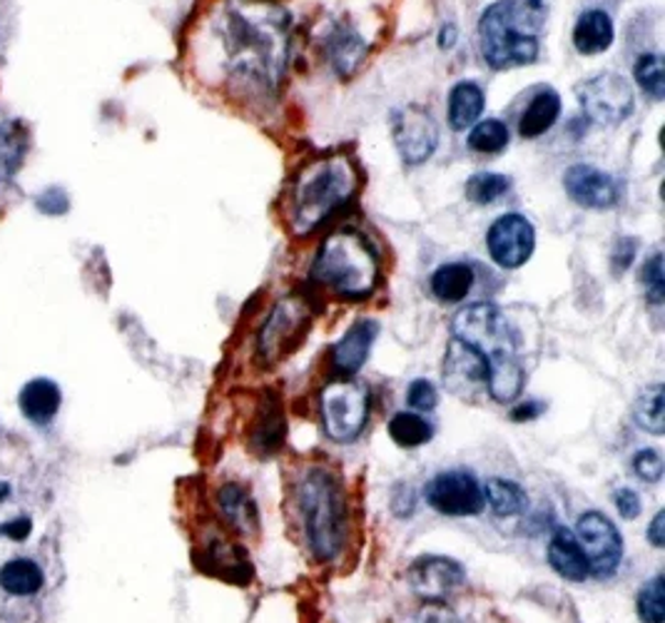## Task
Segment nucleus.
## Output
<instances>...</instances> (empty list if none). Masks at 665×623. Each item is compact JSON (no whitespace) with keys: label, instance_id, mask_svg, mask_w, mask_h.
Listing matches in <instances>:
<instances>
[{"label":"nucleus","instance_id":"1","mask_svg":"<svg viewBox=\"0 0 665 623\" xmlns=\"http://www.w3.org/2000/svg\"><path fill=\"white\" fill-rule=\"evenodd\" d=\"M198 45L220 80L277 90L289 61V15L265 0H222L204 18Z\"/></svg>","mask_w":665,"mask_h":623},{"label":"nucleus","instance_id":"2","mask_svg":"<svg viewBox=\"0 0 665 623\" xmlns=\"http://www.w3.org/2000/svg\"><path fill=\"white\" fill-rule=\"evenodd\" d=\"M452 335L458 342L476 349L489 364L486 392L491 400L499 404L517 400L523 386L519 335L503 312L491 302H476L454 317Z\"/></svg>","mask_w":665,"mask_h":623},{"label":"nucleus","instance_id":"3","mask_svg":"<svg viewBox=\"0 0 665 623\" xmlns=\"http://www.w3.org/2000/svg\"><path fill=\"white\" fill-rule=\"evenodd\" d=\"M359 170L342 153L302 165L289 185L287 220L297 234L314 232L359 190Z\"/></svg>","mask_w":665,"mask_h":623},{"label":"nucleus","instance_id":"4","mask_svg":"<svg viewBox=\"0 0 665 623\" xmlns=\"http://www.w3.org/2000/svg\"><path fill=\"white\" fill-rule=\"evenodd\" d=\"M546 15L543 0H499L486 8L479 21L484 61L494 70L521 68L536 61Z\"/></svg>","mask_w":665,"mask_h":623},{"label":"nucleus","instance_id":"5","mask_svg":"<svg viewBox=\"0 0 665 623\" xmlns=\"http://www.w3.org/2000/svg\"><path fill=\"white\" fill-rule=\"evenodd\" d=\"M297 506L302 512L307 539L320 561H332L344 546L346 496L342 479L332 469L309 467L297 481Z\"/></svg>","mask_w":665,"mask_h":623},{"label":"nucleus","instance_id":"6","mask_svg":"<svg viewBox=\"0 0 665 623\" xmlns=\"http://www.w3.org/2000/svg\"><path fill=\"white\" fill-rule=\"evenodd\" d=\"M312 280L344 299H364L379 282V258L362 232L334 230L317 252Z\"/></svg>","mask_w":665,"mask_h":623},{"label":"nucleus","instance_id":"7","mask_svg":"<svg viewBox=\"0 0 665 623\" xmlns=\"http://www.w3.org/2000/svg\"><path fill=\"white\" fill-rule=\"evenodd\" d=\"M324 431L332 441L350 444L369 419V390L357 380L330 382L320 394Z\"/></svg>","mask_w":665,"mask_h":623},{"label":"nucleus","instance_id":"8","mask_svg":"<svg viewBox=\"0 0 665 623\" xmlns=\"http://www.w3.org/2000/svg\"><path fill=\"white\" fill-rule=\"evenodd\" d=\"M309 323H312V312H309V305L302 297H287L277 302L257 339L259 360L265 364L282 360L285 354L302 342L309 332Z\"/></svg>","mask_w":665,"mask_h":623},{"label":"nucleus","instance_id":"9","mask_svg":"<svg viewBox=\"0 0 665 623\" xmlns=\"http://www.w3.org/2000/svg\"><path fill=\"white\" fill-rule=\"evenodd\" d=\"M584 112L598 125H621L631 118L635 96L631 83L618 73H598L578 88Z\"/></svg>","mask_w":665,"mask_h":623},{"label":"nucleus","instance_id":"10","mask_svg":"<svg viewBox=\"0 0 665 623\" xmlns=\"http://www.w3.org/2000/svg\"><path fill=\"white\" fill-rule=\"evenodd\" d=\"M576 542L588 559V569L596 579H611L623 561V539L611 518L588 512L578 518Z\"/></svg>","mask_w":665,"mask_h":623},{"label":"nucleus","instance_id":"11","mask_svg":"<svg viewBox=\"0 0 665 623\" xmlns=\"http://www.w3.org/2000/svg\"><path fill=\"white\" fill-rule=\"evenodd\" d=\"M426 502L446 516H474L484 512V487L468 471H444L426 484Z\"/></svg>","mask_w":665,"mask_h":623},{"label":"nucleus","instance_id":"12","mask_svg":"<svg viewBox=\"0 0 665 623\" xmlns=\"http://www.w3.org/2000/svg\"><path fill=\"white\" fill-rule=\"evenodd\" d=\"M486 248L499 267L519 270L531 260L533 248H536V232L523 215H501L486 234Z\"/></svg>","mask_w":665,"mask_h":623},{"label":"nucleus","instance_id":"13","mask_svg":"<svg viewBox=\"0 0 665 623\" xmlns=\"http://www.w3.org/2000/svg\"><path fill=\"white\" fill-rule=\"evenodd\" d=\"M395 143L407 165H421L436 153L439 125L432 112L421 106H407L395 112Z\"/></svg>","mask_w":665,"mask_h":623},{"label":"nucleus","instance_id":"14","mask_svg":"<svg viewBox=\"0 0 665 623\" xmlns=\"http://www.w3.org/2000/svg\"><path fill=\"white\" fill-rule=\"evenodd\" d=\"M444 384L446 390L464 402H476L486 392L489 382V364L484 357L458 339H452L444 357Z\"/></svg>","mask_w":665,"mask_h":623},{"label":"nucleus","instance_id":"15","mask_svg":"<svg viewBox=\"0 0 665 623\" xmlns=\"http://www.w3.org/2000/svg\"><path fill=\"white\" fill-rule=\"evenodd\" d=\"M564 187L570 200L588 210H611L621 200V185L606 170L576 163L564 173Z\"/></svg>","mask_w":665,"mask_h":623},{"label":"nucleus","instance_id":"16","mask_svg":"<svg viewBox=\"0 0 665 623\" xmlns=\"http://www.w3.org/2000/svg\"><path fill=\"white\" fill-rule=\"evenodd\" d=\"M466 579V573L462 569V564H456L454 559H444V556H424V559H417L409 569V583L414 593H419L424 601H442L462 587Z\"/></svg>","mask_w":665,"mask_h":623},{"label":"nucleus","instance_id":"17","mask_svg":"<svg viewBox=\"0 0 665 623\" xmlns=\"http://www.w3.org/2000/svg\"><path fill=\"white\" fill-rule=\"evenodd\" d=\"M377 335H379V327L377 323H372V319H362V323L346 329L344 337L332 349V362L336 370L346 376L357 374L362 370V364L367 362Z\"/></svg>","mask_w":665,"mask_h":623},{"label":"nucleus","instance_id":"18","mask_svg":"<svg viewBox=\"0 0 665 623\" xmlns=\"http://www.w3.org/2000/svg\"><path fill=\"white\" fill-rule=\"evenodd\" d=\"M218 506H220V514L224 518V524H230L232 532L252 536L259 528L255 499H252L247 489L237 484V481H230V484H224L220 489Z\"/></svg>","mask_w":665,"mask_h":623},{"label":"nucleus","instance_id":"19","mask_svg":"<svg viewBox=\"0 0 665 623\" xmlns=\"http://www.w3.org/2000/svg\"><path fill=\"white\" fill-rule=\"evenodd\" d=\"M18 404H21L25 419H31L41 427V424H51L55 414L60 412L63 392L53 380L37 376V380H31L23 386L21 394H18Z\"/></svg>","mask_w":665,"mask_h":623},{"label":"nucleus","instance_id":"20","mask_svg":"<svg viewBox=\"0 0 665 623\" xmlns=\"http://www.w3.org/2000/svg\"><path fill=\"white\" fill-rule=\"evenodd\" d=\"M548 561L554 566V571L568 581H586L591 576L586 554L576 542V534L564 526L556 528L554 536H551Z\"/></svg>","mask_w":665,"mask_h":623},{"label":"nucleus","instance_id":"21","mask_svg":"<svg viewBox=\"0 0 665 623\" xmlns=\"http://www.w3.org/2000/svg\"><path fill=\"white\" fill-rule=\"evenodd\" d=\"M616 28L611 15L606 11H586L578 15L576 28H574V45L580 55H598L606 53L613 45Z\"/></svg>","mask_w":665,"mask_h":623},{"label":"nucleus","instance_id":"22","mask_svg":"<svg viewBox=\"0 0 665 623\" xmlns=\"http://www.w3.org/2000/svg\"><path fill=\"white\" fill-rule=\"evenodd\" d=\"M558 116H561V96L556 90L543 88L531 98L527 110H523V116L519 118V135L527 140L541 138L543 132H548L556 125Z\"/></svg>","mask_w":665,"mask_h":623},{"label":"nucleus","instance_id":"23","mask_svg":"<svg viewBox=\"0 0 665 623\" xmlns=\"http://www.w3.org/2000/svg\"><path fill=\"white\" fill-rule=\"evenodd\" d=\"M484 90L474 80L456 83L448 92V125L452 130H466L476 125L484 112Z\"/></svg>","mask_w":665,"mask_h":623},{"label":"nucleus","instance_id":"24","mask_svg":"<svg viewBox=\"0 0 665 623\" xmlns=\"http://www.w3.org/2000/svg\"><path fill=\"white\" fill-rule=\"evenodd\" d=\"M27 143H31V135L21 120L0 122V185L13 181L18 170L23 167Z\"/></svg>","mask_w":665,"mask_h":623},{"label":"nucleus","instance_id":"25","mask_svg":"<svg viewBox=\"0 0 665 623\" xmlns=\"http://www.w3.org/2000/svg\"><path fill=\"white\" fill-rule=\"evenodd\" d=\"M474 287V270L466 262H448L442 264L432 275V292L444 305H456L464 302L468 292Z\"/></svg>","mask_w":665,"mask_h":623},{"label":"nucleus","instance_id":"26","mask_svg":"<svg viewBox=\"0 0 665 623\" xmlns=\"http://www.w3.org/2000/svg\"><path fill=\"white\" fill-rule=\"evenodd\" d=\"M285 441V417L282 407L277 400L262 402L259 414L255 419V429H252V447L262 455H275Z\"/></svg>","mask_w":665,"mask_h":623},{"label":"nucleus","instance_id":"27","mask_svg":"<svg viewBox=\"0 0 665 623\" xmlns=\"http://www.w3.org/2000/svg\"><path fill=\"white\" fill-rule=\"evenodd\" d=\"M45 573L33 559H11L0 566V589L13 597H33L43 589Z\"/></svg>","mask_w":665,"mask_h":623},{"label":"nucleus","instance_id":"28","mask_svg":"<svg viewBox=\"0 0 665 623\" xmlns=\"http://www.w3.org/2000/svg\"><path fill=\"white\" fill-rule=\"evenodd\" d=\"M484 502L491 506L496 516H519L527 512L529 494L511 479H489L484 487Z\"/></svg>","mask_w":665,"mask_h":623},{"label":"nucleus","instance_id":"29","mask_svg":"<svg viewBox=\"0 0 665 623\" xmlns=\"http://www.w3.org/2000/svg\"><path fill=\"white\" fill-rule=\"evenodd\" d=\"M633 417L639 422V427L651 431V434H663L665 431V392L663 384H651L641 392L635 400Z\"/></svg>","mask_w":665,"mask_h":623},{"label":"nucleus","instance_id":"30","mask_svg":"<svg viewBox=\"0 0 665 623\" xmlns=\"http://www.w3.org/2000/svg\"><path fill=\"white\" fill-rule=\"evenodd\" d=\"M389 434L399 447L404 449H417L421 444H426L432 439V424H429L424 417H419L414 412H399L391 417L389 422Z\"/></svg>","mask_w":665,"mask_h":623},{"label":"nucleus","instance_id":"31","mask_svg":"<svg viewBox=\"0 0 665 623\" xmlns=\"http://www.w3.org/2000/svg\"><path fill=\"white\" fill-rule=\"evenodd\" d=\"M509 138L511 135H509V128H506V122L489 118L476 122L472 132H468V147L481 155H496L509 145Z\"/></svg>","mask_w":665,"mask_h":623},{"label":"nucleus","instance_id":"32","mask_svg":"<svg viewBox=\"0 0 665 623\" xmlns=\"http://www.w3.org/2000/svg\"><path fill=\"white\" fill-rule=\"evenodd\" d=\"M362 55H364V41L357 33L346 31V28L334 33V37L330 41V58L336 70L342 75H350L359 65Z\"/></svg>","mask_w":665,"mask_h":623},{"label":"nucleus","instance_id":"33","mask_svg":"<svg viewBox=\"0 0 665 623\" xmlns=\"http://www.w3.org/2000/svg\"><path fill=\"white\" fill-rule=\"evenodd\" d=\"M511 190V181L499 173H479L466 183V197L476 205H491Z\"/></svg>","mask_w":665,"mask_h":623},{"label":"nucleus","instance_id":"34","mask_svg":"<svg viewBox=\"0 0 665 623\" xmlns=\"http://www.w3.org/2000/svg\"><path fill=\"white\" fill-rule=\"evenodd\" d=\"M635 80L649 92L653 100L665 98V78H663V58L658 53H645L635 61Z\"/></svg>","mask_w":665,"mask_h":623},{"label":"nucleus","instance_id":"35","mask_svg":"<svg viewBox=\"0 0 665 623\" xmlns=\"http://www.w3.org/2000/svg\"><path fill=\"white\" fill-rule=\"evenodd\" d=\"M639 616L643 623H663L665 619V583L663 576H653L639 593Z\"/></svg>","mask_w":665,"mask_h":623},{"label":"nucleus","instance_id":"36","mask_svg":"<svg viewBox=\"0 0 665 623\" xmlns=\"http://www.w3.org/2000/svg\"><path fill=\"white\" fill-rule=\"evenodd\" d=\"M641 282L645 289V297L651 299L653 307H661L665 299V277H663V254L653 252V258L645 262L641 272Z\"/></svg>","mask_w":665,"mask_h":623},{"label":"nucleus","instance_id":"37","mask_svg":"<svg viewBox=\"0 0 665 623\" xmlns=\"http://www.w3.org/2000/svg\"><path fill=\"white\" fill-rule=\"evenodd\" d=\"M407 402H409V407H414L417 412H432L439 402L436 386L429 380L411 382L409 392H407Z\"/></svg>","mask_w":665,"mask_h":623},{"label":"nucleus","instance_id":"38","mask_svg":"<svg viewBox=\"0 0 665 623\" xmlns=\"http://www.w3.org/2000/svg\"><path fill=\"white\" fill-rule=\"evenodd\" d=\"M633 471L639 474L643 481H661L663 477V459L655 449H643L639 455L633 457Z\"/></svg>","mask_w":665,"mask_h":623},{"label":"nucleus","instance_id":"39","mask_svg":"<svg viewBox=\"0 0 665 623\" xmlns=\"http://www.w3.org/2000/svg\"><path fill=\"white\" fill-rule=\"evenodd\" d=\"M37 210H41L43 215H51V217H58V215H65L70 210V197L68 193L63 190L60 185H53L48 187V190L37 195Z\"/></svg>","mask_w":665,"mask_h":623},{"label":"nucleus","instance_id":"40","mask_svg":"<svg viewBox=\"0 0 665 623\" xmlns=\"http://www.w3.org/2000/svg\"><path fill=\"white\" fill-rule=\"evenodd\" d=\"M414 623H462L456 613L446 606L442 601H426L424 606L419 609L417 621Z\"/></svg>","mask_w":665,"mask_h":623},{"label":"nucleus","instance_id":"41","mask_svg":"<svg viewBox=\"0 0 665 623\" xmlns=\"http://www.w3.org/2000/svg\"><path fill=\"white\" fill-rule=\"evenodd\" d=\"M635 252H639V242H635L633 238H621L616 242L613 254H611L616 275H621V272L631 267L633 260H635Z\"/></svg>","mask_w":665,"mask_h":623},{"label":"nucleus","instance_id":"42","mask_svg":"<svg viewBox=\"0 0 665 623\" xmlns=\"http://www.w3.org/2000/svg\"><path fill=\"white\" fill-rule=\"evenodd\" d=\"M613 502H616L618 514H621L623 518H635L641 514V499L633 492V489H618V492L613 494Z\"/></svg>","mask_w":665,"mask_h":623},{"label":"nucleus","instance_id":"43","mask_svg":"<svg viewBox=\"0 0 665 623\" xmlns=\"http://www.w3.org/2000/svg\"><path fill=\"white\" fill-rule=\"evenodd\" d=\"M414 504H417V499H414V492H411V487H397L395 489V496H391V509H395V514L397 516H411V512H414Z\"/></svg>","mask_w":665,"mask_h":623},{"label":"nucleus","instance_id":"44","mask_svg":"<svg viewBox=\"0 0 665 623\" xmlns=\"http://www.w3.org/2000/svg\"><path fill=\"white\" fill-rule=\"evenodd\" d=\"M31 528H33L31 518L23 516V518H13V522L0 526V534L8 536V539H13V542H23V539H27V534H31Z\"/></svg>","mask_w":665,"mask_h":623},{"label":"nucleus","instance_id":"45","mask_svg":"<svg viewBox=\"0 0 665 623\" xmlns=\"http://www.w3.org/2000/svg\"><path fill=\"white\" fill-rule=\"evenodd\" d=\"M541 412H543L541 402H523V404H517V407H513L511 419L513 422H531V419H536Z\"/></svg>","mask_w":665,"mask_h":623},{"label":"nucleus","instance_id":"46","mask_svg":"<svg viewBox=\"0 0 665 623\" xmlns=\"http://www.w3.org/2000/svg\"><path fill=\"white\" fill-rule=\"evenodd\" d=\"M649 542L655 546V549H663L665 546V514L663 512L653 516V522L649 526Z\"/></svg>","mask_w":665,"mask_h":623},{"label":"nucleus","instance_id":"47","mask_svg":"<svg viewBox=\"0 0 665 623\" xmlns=\"http://www.w3.org/2000/svg\"><path fill=\"white\" fill-rule=\"evenodd\" d=\"M454 43H456V25L448 23V25L442 28V35H439V45H442V48H454Z\"/></svg>","mask_w":665,"mask_h":623},{"label":"nucleus","instance_id":"48","mask_svg":"<svg viewBox=\"0 0 665 623\" xmlns=\"http://www.w3.org/2000/svg\"><path fill=\"white\" fill-rule=\"evenodd\" d=\"M3 496H8V484H3V481H0V499Z\"/></svg>","mask_w":665,"mask_h":623}]
</instances>
